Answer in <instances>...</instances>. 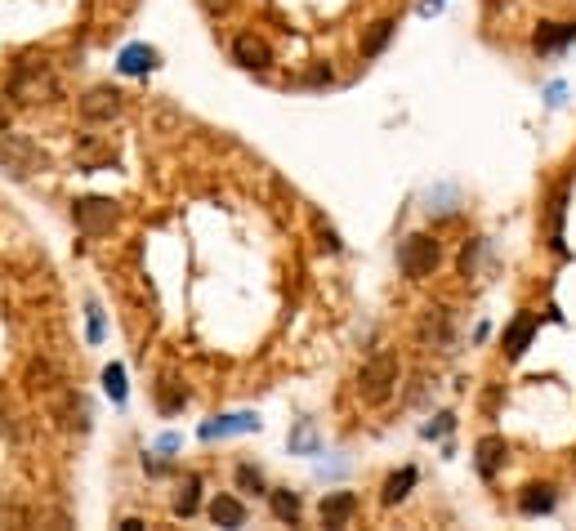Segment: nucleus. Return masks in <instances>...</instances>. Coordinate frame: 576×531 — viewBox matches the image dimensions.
Wrapping results in <instances>:
<instances>
[{"mask_svg": "<svg viewBox=\"0 0 576 531\" xmlns=\"http://www.w3.org/2000/svg\"><path fill=\"white\" fill-rule=\"evenodd\" d=\"M103 384H108V393H112V402H126V371H121L117 362L103 371Z\"/></svg>", "mask_w": 576, "mask_h": 531, "instance_id": "21", "label": "nucleus"}, {"mask_svg": "<svg viewBox=\"0 0 576 531\" xmlns=\"http://www.w3.org/2000/svg\"><path fill=\"white\" fill-rule=\"evenodd\" d=\"M478 250H483V241H465V250H460V273L465 277L478 273Z\"/></svg>", "mask_w": 576, "mask_h": 531, "instance_id": "24", "label": "nucleus"}, {"mask_svg": "<svg viewBox=\"0 0 576 531\" xmlns=\"http://www.w3.org/2000/svg\"><path fill=\"white\" fill-rule=\"evenodd\" d=\"M353 514H358V496H353V491H331V496L322 500V523L326 527H344Z\"/></svg>", "mask_w": 576, "mask_h": 531, "instance_id": "13", "label": "nucleus"}, {"mask_svg": "<svg viewBox=\"0 0 576 531\" xmlns=\"http://www.w3.org/2000/svg\"><path fill=\"white\" fill-rule=\"evenodd\" d=\"M554 505H559V491H554L550 482H532V487H523V496H518V509H523L527 518L554 514Z\"/></svg>", "mask_w": 576, "mask_h": 531, "instance_id": "11", "label": "nucleus"}, {"mask_svg": "<svg viewBox=\"0 0 576 531\" xmlns=\"http://www.w3.org/2000/svg\"><path fill=\"white\" fill-rule=\"evenodd\" d=\"M233 59L242 63V67H251V72H264V67L273 63V50H268V45L259 41L255 32H242V36L233 41Z\"/></svg>", "mask_w": 576, "mask_h": 531, "instance_id": "10", "label": "nucleus"}, {"mask_svg": "<svg viewBox=\"0 0 576 531\" xmlns=\"http://www.w3.org/2000/svg\"><path fill=\"white\" fill-rule=\"evenodd\" d=\"M309 85H331V67H313V72H309Z\"/></svg>", "mask_w": 576, "mask_h": 531, "instance_id": "28", "label": "nucleus"}, {"mask_svg": "<svg viewBox=\"0 0 576 531\" xmlns=\"http://www.w3.org/2000/svg\"><path fill=\"white\" fill-rule=\"evenodd\" d=\"M251 429H259L255 415H215V420L201 424V438L215 442V438H228V433H251Z\"/></svg>", "mask_w": 576, "mask_h": 531, "instance_id": "12", "label": "nucleus"}, {"mask_svg": "<svg viewBox=\"0 0 576 531\" xmlns=\"http://www.w3.org/2000/svg\"><path fill=\"white\" fill-rule=\"evenodd\" d=\"M291 447H300V451H313V429H309V424H304V429H300V433H295V438H291Z\"/></svg>", "mask_w": 576, "mask_h": 531, "instance_id": "26", "label": "nucleus"}, {"mask_svg": "<svg viewBox=\"0 0 576 531\" xmlns=\"http://www.w3.org/2000/svg\"><path fill=\"white\" fill-rule=\"evenodd\" d=\"M237 487L242 491H264V473L255 465H237Z\"/></svg>", "mask_w": 576, "mask_h": 531, "instance_id": "23", "label": "nucleus"}, {"mask_svg": "<svg viewBox=\"0 0 576 531\" xmlns=\"http://www.w3.org/2000/svg\"><path fill=\"white\" fill-rule=\"evenodd\" d=\"M505 456H510V447H505L501 433H487V438H478V447H474V469H478V478L492 482L496 473H501Z\"/></svg>", "mask_w": 576, "mask_h": 531, "instance_id": "6", "label": "nucleus"}, {"mask_svg": "<svg viewBox=\"0 0 576 531\" xmlns=\"http://www.w3.org/2000/svg\"><path fill=\"white\" fill-rule=\"evenodd\" d=\"M434 5H443V0H429V5H425V9H434Z\"/></svg>", "mask_w": 576, "mask_h": 531, "instance_id": "30", "label": "nucleus"}, {"mask_svg": "<svg viewBox=\"0 0 576 531\" xmlns=\"http://www.w3.org/2000/svg\"><path fill=\"white\" fill-rule=\"evenodd\" d=\"M393 384H398V357H393V353H376L358 371V398L371 402V407H380V402L393 393Z\"/></svg>", "mask_w": 576, "mask_h": 531, "instance_id": "2", "label": "nucleus"}, {"mask_svg": "<svg viewBox=\"0 0 576 531\" xmlns=\"http://www.w3.org/2000/svg\"><path fill=\"white\" fill-rule=\"evenodd\" d=\"M576 41V23H541L532 32V50L536 54H559L563 45Z\"/></svg>", "mask_w": 576, "mask_h": 531, "instance_id": "8", "label": "nucleus"}, {"mask_svg": "<svg viewBox=\"0 0 576 531\" xmlns=\"http://www.w3.org/2000/svg\"><path fill=\"white\" fill-rule=\"evenodd\" d=\"M210 518H215V527H246V505L237 496H215L210 500Z\"/></svg>", "mask_w": 576, "mask_h": 531, "instance_id": "15", "label": "nucleus"}, {"mask_svg": "<svg viewBox=\"0 0 576 531\" xmlns=\"http://www.w3.org/2000/svg\"><path fill=\"white\" fill-rule=\"evenodd\" d=\"M197 505H201V478H197V473H188L184 491H179V500H175V514L192 518V514H197Z\"/></svg>", "mask_w": 576, "mask_h": 531, "instance_id": "19", "label": "nucleus"}, {"mask_svg": "<svg viewBox=\"0 0 576 531\" xmlns=\"http://www.w3.org/2000/svg\"><path fill=\"white\" fill-rule=\"evenodd\" d=\"M268 505H273L277 523H300V496L295 491H268Z\"/></svg>", "mask_w": 576, "mask_h": 531, "instance_id": "17", "label": "nucleus"}, {"mask_svg": "<svg viewBox=\"0 0 576 531\" xmlns=\"http://www.w3.org/2000/svg\"><path fill=\"white\" fill-rule=\"evenodd\" d=\"M451 415H438V424H425V438H443V433H451Z\"/></svg>", "mask_w": 576, "mask_h": 531, "instance_id": "25", "label": "nucleus"}, {"mask_svg": "<svg viewBox=\"0 0 576 531\" xmlns=\"http://www.w3.org/2000/svg\"><path fill=\"white\" fill-rule=\"evenodd\" d=\"M536 326H541V317H536V313H518L514 322H510V331H505V357H510V362H518V357L527 353Z\"/></svg>", "mask_w": 576, "mask_h": 531, "instance_id": "9", "label": "nucleus"}, {"mask_svg": "<svg viewBox=\"0 0 576 531\" xmlns=\"http://www.w3.org/2000/svg\"><path fill=\"white\" fill-rule=\"evenodd\" d=\"M438 264H443V241H438V237H429V233H411V237L398 246V268L411 277V282L429 277Z\"/></svg>", "mask_w": 576, "mask_h": 531, "instance_id": "1", "label": "nucleus"}, {"mask_svg": "<svg viewBox=\"0 0 576 531\" xmlns=\"http://www.w3.org/2000/svg\"><path fill=\"white\" fill-rule=\"evenodd\" d=\"M117 215H121V210H117V201H112V197H81V201H72L76 228H81V233H90V237L112 233Z\"/></svg>", "mask_w": 576, "mask_h": 531, "instance_id": "3", "label": "nucleus"}, {"mask_svg": "<svg viewBox=\"0 0 576 531\" xmlns=\"http://www.w3.org/2000/svg\"><path fill=\"white\" fill-rule=\"evenodd\" d=\"M416 478H420V473L416 469H398V473H389V478H384V491H380V500H384V505H402V500H407L411 496V487H416Z\"/></svg>", "mask_w": 576, "mask_h": 531, "instance_id": "16", "label": "nucleus"}, {"mask_svg": "<svg viewBox=\"0 0 576 531\" xmlns=\"http://www.w3.org/2000/svg\"><path fill=\"white\" fill-rule=\"evenodd\" d=\"M389 36H393V23H389V18H380V23H371V32L362 36V54H367V59H376V54L384 50V45H389Z\"/></svg>", "mask_w": 576, "mask_h": 531, "instance_id": "20", "label": "nucleus"}, {"mask_svg": "<svg viewBox=\"0 0 576 531\" xmlns=\"http://www.w3.org/2000/svg\"><path fill=\"white\" fill-rule=\"evenodd\" d=\"M157 59H161V54L152 50V45H126V50H121V59H117V67L126 76H148L152 67H157Z\"/></svg>", "mask_w": 576, "mask_h": 531, "instance_id": "14", "label": "nucleus"}, {"mask_svg": "<svg viewBox=\"0 0 576 531\" xmlns=\"http://www.w3.org/2000/svg\"><path fill=\"white\" fill-rule=\"evenodd\" d=\"M5 125H9V117H5V103H0V134H5Z\"/></svg>", "mask_w": 576, "mask_h": 531, "instance_id": "29", "label": "nucleus"}, {"mask_svg": "<svg viewBox=\"0 0 576 531\" xmlns=\"http://www.w3.org/2000/svg\"><path fill=\"white\" fill-rule=\"evenodd\" d=\"M41 152H36L32 139H23V134H0V166L9 170V175H32L36 166H41Z\"/></svg>", "mask_w": 576, "mask_h": 531, "instance_id": "4", "label": "nucleus"}, {"mask_svg": "<svg viewBox=\"0 0 576 531\" xmlns=\"http://www.w3.org/2000/svg\"><path fill=\"white\" fill-rule=\"evenodd\" d=\"M184 402H188V389H184V384H179V380H170V375H166V380L157 384V407L170 415V411H179V407H184Z\"/></svg>", "mask_w": 576, "mask_h": 531, "instance_id": "18", "label": "nucleus"}, {"mask_svg": "<svg viewBox=\"0 0 576 531\" xmlns=\"http://www.w3.org/2000/svg\"><path fill=\"white\" fill-rule=\"evenodd\" d=\"M99 335H103V313L90 304V340H99Z\"/></svg>", "mask_w": 576, "mask_h": 531, "instance_id": "27", "label": "nucleus"}, {"mask_svg": "<svg viewBox=\"0 0 576 531\" xmlns=\"http://www.w3.org/2000/svg\"><path fill=\"white\" fill-rule=\"evenodd\" d=\"M429 210H438V215H451L456 210V188H438V192H429Z\"/></svg>", "mask_w": 576, "mask_h": 531, "instance_id": "22", "label": "nucleus"}, {"mask_svg": "<svg viewBox=\"0 0 576 531\" xmlns=\"http://www.w3.org/2000/svg\"><path fill=\"white\" fill-rule=\"evenodd\" d=\"M563 224H568V183H559V188H554V197L545 201V241H550L554 255H568Z\"/></svg>", "mask_w": 576, "mask_h": 531, "instance_id": "5", "label": "nucleus"}, {"mask_svg": "<svg viewBox=\"0 0 576 531\" xmlns=\"http://www.w3.org/2000/svg\"><path fill=\"white\" fill-rule=\"evenodd\" d=\"M121 112V94L112 90V85H99V90H90L81 99V117L85 121H112Z\"/></svg>", "mask_w": 576, "mask_h": 531, "instance_id": "7", "label": "nucleus"}]
</instances>
